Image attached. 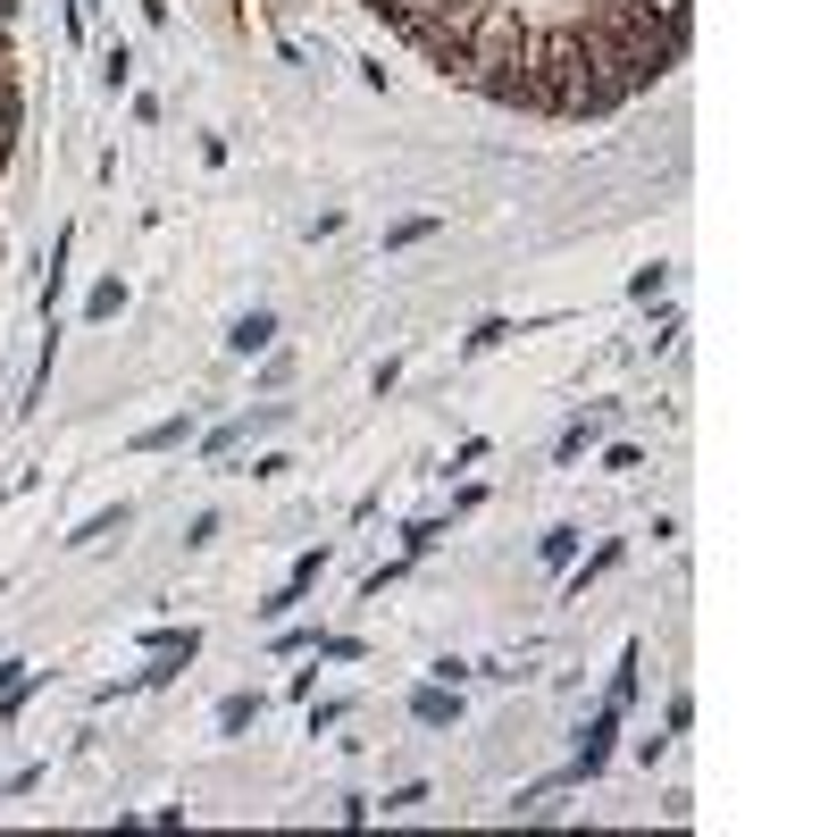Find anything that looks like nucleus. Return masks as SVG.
Masks as SVG:
<instances>
[{"mask_svg": "<svg viewBox=\"0 0 837 837\" xmlns=\"http://www.w3.org/2000/svg\"><path fill=\"white\" fill-rule=\"evenodd\" d=\"M319 570H327V545H319V552H302V561H293V578H286V587H277V595H268L260 611H268V620H286V611L302 603L310 587H319Z\"/></svg>", "mask_w": 837, "mask_h": 837, "instance_id": "f257e3e1", "label": "nucleus"}, {"mask_svg": "<svg viewBox=\"0 0 837 837\" xmlns=\"http://www.w3.org/2000/svg\"><path fill=\"white\" fill-rule=\"evenodd\" d=\"M611 737H620V704H603V712H595V728H587V754H578V779H587V771H603Z\"/></svg>", "mask_w": 837, "mask_h": 837, "instance_id": "f03ea898", "label": "nucleus"}, {"mask_svg": "<svg viewBox=\"0 0 837 837\" xmlns=\"http://www.w3.org/2000/svg\"><path fill=\"white\" fill-rule=\"evenodd\" d=\"M185 436H193V411H176V418H159V427H143V436H134V453H176Z\"/></svg>", "mask_w": 837, "mask_h": 837, "instance_id": "7ed1b4c3", "label": "nucleus"}, {"mask_svg": "<svg viewBox=\"0 0 837 837\" xmlns=\"http://www.w3.org/2000/svg\"><path fill=\"white\" fill-rule=\"evenodd\" d=\"M235 352H268V343H277V310H251V319H235Z\"/></svg>", "mask_w": 837, "mask_h": 837, "instance_id": "20e7f679", "label": "nucleus"}, {"mask_svg": "<svg viewBox=\"0 0 837 837\" xmlns=\"http://www.w3.org/2000/svg\"><path fill=\"white\" fill-rule=\"evenodd\" d=\"M143 645H152V653H176V662H193V653H202V628H152Z\"/></svg>", "mask_w": 837, "mask_h": 837, "instance_id": "39448f33", "label": "nucleus"}, {"mask_svg": "<svg viewBox=\"0 0 837 837\" xmlns=\"http://www.w3.org/2000/svg\"><path fill=\"white\" fill-rule=\"evenodd\" d=\"M117 310H126V286H117V277H110V286H93V293H84V319H117Z\"/></svg>", "mask_w": 837, "mask_h": 837, "instance_id": "423d86ee", "label": "nucleus"}, {"mask_svg": "<svg viewBox=\"0 0 837 837\" xmlns=\"http://www.w3.org/2000/svg\"><path fill=\"white\" fill-rule=\"evenodd\" d=\"M411 712H418L427 728H436V721H453V695H444V686H418V695H411Z\"/></svg>", "mask_w": 837, "mask_h": 837, "instance_id": "0eeeda50", "label": "nucleus"}, {"mask_svg": "<svg viewBox=\"0 0 837 837\" xmlns=\"http://www.w3.org/2000/svg\"><path fill=\"white\" fill-rule=\"evenodd\" d=\"M260 721V695H227V704H218V728H251Z\"/></svg>", "mask_w": 837, "mask_h": 837, "instance_id": "6e6552de", "label": "nucleus"}, {"mask_svg": "<svg viewBox=\"0 0 837 837\" xmlns=\"http://www.w3.org/2000/svg\"><path fill=\"white\" fill-rule=\"evenodd\" d=\"M427 235H436V218H402V227L385 235V251H411V244H427Z\"/></svg>", "mask_w": 837, "mask_h": 837, "instance_id": "1a4fd4ad", "label": "nucleus"}, {"mask_svg": "<svg viewBox=\"0 0 837 837\" xmlns=\"http://www.w3.org/2000/svg\"><path fill=\"white\" fill-rule=\"evenodd\" d=\"M536 552H545L552 570H570V552H578V536H570V528H552V536H545V545H536Z\"/></svg>", "mask_w": 837, "mask_h": 837, "instance_id": "9d476101", "label": "nucleus"}]
</instances>
